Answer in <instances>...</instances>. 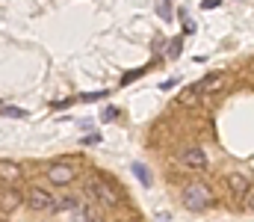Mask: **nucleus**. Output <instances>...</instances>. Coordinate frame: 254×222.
<instances>
[{"mask_svg":"<svg viewBox=\"0 0 254 222\" xmlns=\"http://www.w3.org/2000/svg\"><path fill=\"white\" fill-rule=\"evenodd\" d=\"M86 193L95 199L98 208H119V205H122V196L113 190V184H107V181H101V178H89V181H86Z\"/></svg>","mask_w":254,"mask_h":222,"instance_id":"1","label":"nucleus"},{"mask_svg":"<svg viewBox=\"0 0 254 222\" xmlns=\"http://www.w3.org/2000/svg\"><path fill=\"white\" fill-rule=\"evenodd\" d=\"M181 202H184V208H190V211H207V208H210V202H213V193H210V187H207V184L192 181V184L184 187Z\"/></svg>","mask_w":254,"mask_h":222,"instance_id":"2","label":"nucleus"},{"mask_svg":"<svg viewBox=\"0 0 254 222\" xmlns=\"http://www.w3.org/2000/svg\"><path fill=\"white\" fill-rule=\"evenodd\" d=\"M27 205L33 211H57V196L48 193V190H42V187H33L27 193Z\"/></svg>","mask_w":254,"mask_h":222,"instance_id":"3","label":"nucleus"},{"mask_svg":"<svg viewBox=\"0 0 254 222\" xmlns=\"http://www.w3.org/2000/svg\"><path fill=\"white\" fill-rule=\"evenodd\" d=\"M74 178H77V169H74V166H68V163H54V166L48 169V181H51V184H57V187L71 184Z\"/></svg>","mask_w":254,"mask_h":222,"instance_id":"4","label":"nucleus"},{"mask_svg":"<svg viewBox=\"0 0 254 222\" xmlns=\"http://www.w3.org/2000/svg\"><path fill=\"white\" fill-rule=\"evenodd\" d=\"M181 163L187 166V169H195V172H204L207 169V154H204V148H198V146H190L184 154H181Z\"/></svg>","mask_w":254,"mask_h":222,"instance_id":"5","label":"nucleus"},{"mask_svg":"<svg viewBox=\"0 0 254 222\" xmlns=\"http://www.w3.org/2000/svg\"><path fill=\"white\" fill-rule=\"evenodd\" d=\"M228 190H231L237 199H246V196H252V181H249L246 175H231V178H228Z\"/></svg>","mask_w":254,"mask_h":222,"instance_id":"6","label":"nucleus"},{"mask_svg":"<svg viewBox=\"0 0 254 222\" xmlns=\"http://www.w3.org/2000/svg\"><path fill=\"white\" fill-rule=\"evenodd\" d=\"M21 166L15 163V160H0V181L3 184H18L21 181Z\"/></svg>","mask_w":254,"mask_h":222,"instance_id":"7","label":"nucleus"},{"mask_svg":"<svg viewBox=\"0 0 254 222\" xmlns=\"http://www.w3.org/2000/svg\"><path fill=\"white\" fill-rule=\"evenodd\" d=\"M201 101V89L192 83V86H187V89H181V95H178V104L181 107H195Z\"/></svg>","mask_w":254,"mask_h":222,"instance_id":"8","label":"nucleus"},{"mask_svg":"<svg viewBox=\"0 0 254 222\" xmlns=\"http://www.w3.org/2000/svg\"><path fill=\"white\" fill-rule=\"evenodd\" d=\"M21 202H24V196H21L18 190H12V187L0 193V208H6V211H15V208H18Z\"/></svg>","mask_w":254,"mask_h":222,"instance_id":"9","label":"nucleus"},{"mask_svg":"<svg viewBox=\"0 0 254 222\" xmlns=\"http://www.w3.org/2000/svg\"><path fill=\"white\" fill-rule=\"evenodd\" d=\"M219 83H222V74H207V77H204V80H198L195 86H198V89H201V95H204V92H216V89H219Z\"/></svg>","mask_w":254,"mask_h":222,"instance_id":"10","label":"nucleus"},{"mask_svg":"<svg viewBox=\"0 0 254 222\" xmlns=\"http://www.w3.org/2000/svg\"><path fill=\"white\" fill-rule=\"evenodd\" d=\"M80 217H83V222H101V208H98L95 202L80 205Z\"/></svg>","mask_w":254,"mask_h":222,"instance_id":"11","label":"nucleus"},{"mask_svg":"<svg viewBox=\"0 0 254 222\" xmlns=\"http://www.w3.org/2000/svg\"><path fill=\"white\" fill-rule=\"evenodd\" d=\"M133 175H136L145 187H151V181H154V178H151V169H148L145 163H133Z\"/></svg>","mask_w":254,"mask_h":222,"instance_id":"12","label":"nucleus"},{"mask_svg":"<svg viewBox=\"0 0 254 222\" xmlns=\"http://www.w3.org/2000/svg\"><path fill=\"white\" fill-rule=\"evenodd\" d=\"M57 211H80V202L74 196H65V199H57Z\"/></svg>","mask_w":254,"mask_h":222,"instance_id":"13","label":"nucleus"},{"mask_svg":"<svg viewBox=\"0 0 254 222\" xmlns=\"http://www.w3.org/2000/svg\"><path fill=\"white\" fill-rule=\"evenodd\" d=\"M0 116H9V119H24V116H27V110H21V107H9V104H3V107H0Z\"/></svg>","mask_w":254,"mask_h":222,"instance_id":"14","label":"nucleus"},{"mask_svg":"<svg viewBox=\"0 0 254 222\" xmlns=\"http://www.w3.org/2000/svg\"><path fill=\"white\" fill-rule=\"evenodd\" d=\"M181 48H184V39H172V42H169V48H166V57H169V60L181 57Z\"/></svg>","mask_w":254,"mask_h":222,"instance_id":"15","label":"nucleus"},{"mask_svg":"<svg viewBox=\"0 0 254 222\" xmlns=\"http://www.w3.org/2000/svg\"><path fill=\"white\" fill-rule=\"evenodd\" d=\"M101 119H104V122H116V119H119V110H116V107H107V110L101 113Z\"/></svg>","mask_w":254,"mask_h":222,"instance_id":"16","label":"nucleus"},{"mask_svg":"<svg viewBox=\"0 0 254 222\" xmlns=\"http://www.w3.org/2000/svg\"><path fill=\"white\" fill-rule=\"evenodd\" d=\"M83 143H86V146H98V143H101V134H86Z\"/></svg>","mask_w":254,"mask_h":222,"instance_id":"17","label":"nucleus"},{"mask_svg":"<svg viewBox=\"0 0 254 222\" xmlns=\"http://www.w3.org/2000/svg\"><path fill=\"white\" fill-rule=\"evenodd\" d=\"M107 95V89H101V92H89V95H83V101H98V98H104Z\"/></svg>","mask_w":254,"mask_h":222,"instance_id":"18","label":"nucleus"},{"mask_svg":"<svg viewBox=\"0 0 254 222\" xmlns=\"http://www.w3.org/2000/svg\"><path fill=\"white\" fill-rule=\"evenodd\" d=\"M160 15H163V21H172V9L166 3H160Z\"/></svg>","mask_w":254,"mask_h":222,"instance_id":"19","label":"nucleus"},{"mask_svg":"<svg viewBox=\"0 0 254 222\" xmlns=\"http://www.w3.org/2000/svg\"><path fill=\"white\" fill-rule=\"evenodd\" d=\"M178 83H181V80H178V77H172V80H166V83H160V89H172V86H178Z\"/></svg>","mask_w":254,"mask_h":222,"instance_id":"20","label":"nucleus"},{"mask_svg":"<svg viewBox=\"0 0 254 222\" xmlns=\"http://www.w3.org/2000/svg\"><path fill=\"white\" fill-rule=\"evenodd\" d=\"M139 74H142V72H130V74H125V80H122V83H130V80H136Z\"/></svg>","mask_w":254,"mask_h":222,"instance_id":"21","label":"nucleus"},{"mask_svg":"<svg viewBox=\"0 0 254 222\" xmlns=\"http://www.w3.org/2000/svg\"><path fill=\"white\" fill-rule=\"evenodd\" d=\"M201 6H204V9H213V6H219V0H204Z\"/></svg>","mask_w":254,"mask_h":222,"instance_id":"22","label":"nucleus"},{"mask_svg":"<svg viewBox=\"0 0 254 222\" xmlns=\"http://www.w3.org/2000/svg\"><path fill=\"white\" fill-rule=\"evenodd\" d=\"M71 222H83V217H80V211H77V214H74V220Z\"/></svg>","mask_w":254,"mask_h":222,"instance_id":"23","label":"nucleus"}]
</instances>
